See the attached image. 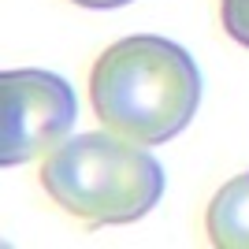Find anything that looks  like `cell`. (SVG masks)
<instances>
[{
  "instance_id": "obj_1",
  "label": "cell",
  "mask_w": 249,
  "mask_h": 249,
  "mask_svg": "<svg viewBox=\"0 0 249 249\" xmlns=\"http://www.w3.org/2000/svg\"><path fill=\"white\" fill-rule=\"evenodd\" d=\"M89 97L112 134L138 145H164L197 112L201 71L175 41L134 34L97 56Z\"/></svg>"
},
{
  "instance_id": "obj_2",
  "label": "cell",
  "mask_w": 249,
  "mask_h": 249,
  "mask_svg": "<svg viewBox=\"0 0 249 249\" xmlns=\"http://www.w3.org/2000/svg\"><path fill=\"white\" fill-rule=\"evenodd\" d=\"M41 186L86 227H112L153 212L164 194V167L119 134H78L45 156Z\"/></svg>"
},
{
  "instance_id": "obj_3",
  "label": "cell",
  "mask_w": 249,
  "mask_h": 249,
  "mask_svg": "<svg viewBox=\"0 0 249 249\" xmlns=\"http://www.w3.org/2000/svg\"><path fill=\"white\" fill-rule=\"evenodd\" d=\"M74 119L78 101L60 74L37 67L0 74V160L8 167L63 145Z\"/></svg>"
},
{
  "instance_id": "obj_4",
  "label": "cell",
  "mask_w": 249,
  "mask_h": 249,
  "mask_svg": "<svg viewBox=\"0 0 249 249\" xmlns=\"http://www.w3.org/2000/svg\"><path fill=\"white\" fill-rule=\"evenodd\" d=\"M205 231L219 249H249V171L216 190L205 212Z\"/></svg>"
},
{
  "instance_id": "obj_5",
  "label": "cell",
  "mask_w": 249,
  "mask_h": 249,
  "mask_svg": "<svg viewBox=\"0 0 249 249\" xmlns=\"http://www.w3.org/2000/svg\"><path fill=\"white\" fill-rule=\"evenodd\" d=\"M219 15H223V30L238 45L249 49V0H223V4H219Z\"/></svg>"
},
{
  "instance_id": "obj_6",
  "label": "cell",
  "mask_w": 249,
  "mask_h": 249,
  "mask_svg": "<svg viewBox=\"0 0 249 249\" xmlns=\"http://www.w3.org/2000/svg\"><path fill=\"white\" fill-rule=\"evenodd\" d=\"M74 4H82V8H123L130 0H74Z\"/></svg>"
}]
</instances>
